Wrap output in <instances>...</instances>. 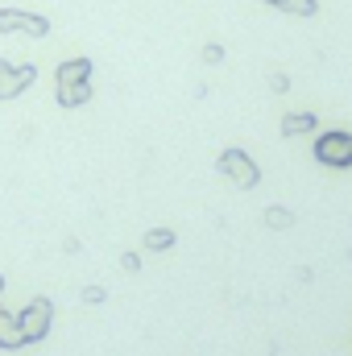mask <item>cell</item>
Returning <instances> with one entry per match:
<instances>
[{
    "mask_svg": "<svg viewBox=\"0 0 352 356\" xmlns=\"http://www.w3.org/2000/svg\"><path fill=\"white\" fill-rule=\"evenodd\" d=\"M216 170L228 178L237 191H253V186L262 182V170H257V162H253L245 149H237V145H232V149H224V154L216 158Z\"/></svg>",
    "mask_w": 352,
    "mask_h": 356,
    "instance_id": "cell-1",
    "label": "cell"
},
{
    "mask_svg": "<svg viewBox=\"0 0 352 356\" xmlns=\"http://www.w3.org/2000/svg\"><path fill=\"white\" fill-rule=\"evenodd\" d=\"M315 162L332 166V170H349L352 166V133L344 129H328L315 137Z\"/></svg>",
    "mask_w": 352,
    "mask_h": 356,
    "instance_id": "cell-2",
    "label": "cell"
},
{
    "mask_svg": "<svg viewBox=\"0 0 352 356\" xmlns=\"http://www.w3.org/2000/svg\"><path fill=\"white\" fill-rule=\"evenodd\" d=\"M50 323H54L50 298H33V302H25V307L17 311V327H21L25 344H42V340L50 336Z\"/></svg>",
    "mask_w": 352,
    "mask_h": 356,
    "instance_id": "cell-3",
    "label": "cell"
},
{
    "mask_svg": "<svg viewBox=\"0 0 352 356\" xmlns=\"http://www.w3.org/2000/svg\"><path fill=\"white\" fill-rule=\"evenodd\" d=\"M0 33H29V38H46L50 21L42 13H25V8H0Z\"/></svg>",
    "mask_w": 352,
    "mask_h": 356,
    "instance_id": "cell-4",
    "label": "cell"
},
{
    "mask_svg": "<svg viewBox=\"0 0 352 356\" xmlns=\"http://www.w3.org/2000/svg\"><path fill=\"white\" fill-rule=\"evenodd\" d=\"M33 79H38V67H33V63L13 67V63L0 58V99H17L21 91L33 88Z\"/></svg>",
    "mask_w": 352,
    "mask_h": 356,
    "instance_id": "cell-5",
    "label": "cell"
},
{
    "mask_svg": "<svg viewBox=\"0 0 352 356\" xmlns=\"http://www.w3.org/2000/svg\"><path fill=\"white\" fill-rule=\"evenodd\" d=\"M79 83H91V58H67V63H58L54 88H79Z\"/></svg>",
    "mask_w": 352,
    "mask_h": 356,
    "instance_id": "cell-6",
    "label": "cell"
},
{
    "mask_svg": "<svg viewBox=\"0 0 352 356\" xmlns=\"http://www.w3.org/2000/svg\"><path fill=\"white\" fill-rule=\"evenodd\" d=\"M0 348H4V353L25 348V336H21V327H17V315H8L4 307H0Z\"/></svg>",
    "mask_w": 352,
    "mask_h": 356,
    "instance_id": "cell-7",
    "label": "cell"
},
{
    "mask_svg": "<svg viewBox=\"0 0 352 356\" xmlns=\"http://www.w3.org/2000/svg\"><path fill=\"white\" fill-rule=\"evenodd\" d=\"M315 112H286L282 116V137H303V133H315Z\"/></svg>",
    "mask_w": 352,
    "mask_h": 356,
    "instance_id": "cell-8",
    "label": "cell"
},
{
    "mask_svg": "<svg viewBox=\"0 0 352 356\" xmlns=\"http://www.w3.org/2000/svg\"><path fill=\"white\" fill-rule=\"evenodd\" d=\"M54 99L63 108H83L91 99V83H79V88H54Z\"/></svg>",
    "mask_w": 352,
    "mask_h": 356,
    "instance_id": "cell-9",
    "label": "cell"
},
{
    "mask_svg": "<svg viewBox=\"0 0 352 356\" xmlns=\"http://www.w3.org/2000/svg\"><path fill=\"white\" fill-rule=\"evenodd\" d=\"M175 228H150L145 232V253H166V249H175Z\"/></svg>",
    "mask_w": 352,
    "mask_h": 356,
    "instance_id": "cell-10",
    "label": "cell"
},
{
    "mask_svg": "<svg viewBox=\"0 0 352 356\" xmlns=\"http://www.w3.org/2000/svg\"><path fill=\"white\" fill-rule=\"evenodd\" d=\"M265 228H273V232H286V228H294V211H290V207H282V203L265 207Z\"/></svg>",
    "mask_w": 352,
    "mask_h": 356,
    "instance_id": "cell-11",
    "label": "cell"
},
{
    "mask_svg": "<svg viewBox=\"0 0 352 356\" xmlns=\"http://www.w3.org/2000/svg\"><path fill=\"white\" fill-rule=\"evenodd\" d=\"M282 13H290V17H315V13H319V4H315V0H286V4H282Z\"/></svg>",
    "mask_w": 352,
    "mask_h": 356,
    "instance_id": "cell-12",
    "label": "cell"
},
{
    "mask_svg": "<svg viewBox=\"0 0 352 356\" xmlns=\"http://www.w3.org/2000/svg\"><path fill=\"white\" fill-rule=\"evenodd\" d=\"M199 58H203L207 67H220V63H224V46H220V42H207V46L199 50Z\"/></svg>",
    "mask_w": 352,
    "mask_h": 356,
    "instance_id": "cell-13",
    "label": "cell"
},
{
    "mask_svg": "<svg viewBox=\"0 0 352 356\" xmlns=\"http://www.w3.org/2000/svg\"><path fill=\"white\" fill-rule=\"evenodd\" d=\"M269 91H273V95H286V91H290V75L273 71V75H269Z\"/></svg>",
    "mask_w": 352,
    "mask_h": 356,
    "instance_id": "cell-14",
    "label": "cell"
},
{
    "mask_svg": "<svg viewBox=\"0 0 352 356\" xmlns=\"http://www.w3.org/2000/svg\"><path fill=\"white\" fill-rule=\"evenodd\" d=\"M104 298H108V290H104V286H83V302H88V307L104 302Z\"/></svg>",
    "mask_w": 352,
    "mask_h": 356,
    "instance_id": "cell-15",
    "label": "cell"
},
{
    "mask_svg": "<svg viewBox=\"0 0 352 356\" xmlns=\"http://www.w3.org/2000/svg\"><path fill=\"white\" fill-rule=\"evenodd\" d=\"M120 269H125V273H137V269H141V253H125V257H120Z\"/></svg>",
    "mask_w": 352,
    "mask_h": 356,
    "instance_id": "cell-16",
    "label": "cell"
},
{
    "mask_svg": "<svg viewBox=\"0 0 352 356\" xmlns=\"http://www.w3.org/2000/svg\"><path fill=\"white\" fill-rule=\"evenodd\" d=\"M262 4H269V8H282V4H286V0H262Z\"/></svg>",
    "mask_w": 352,
    "mask_h": 356,
    "instance_id": "cell-17",
    "label": "cell"
},
{
    "mask_svg": "<svg viewBox=\"0 0 352 356\" xmlns=\"http://www.w3.org/2000/svg\"><path fill=\"white\" fill-rule=\"evenodd\" d=\"M0 294H4V277H0Z\"/></svg>",
    "mask_w": 352,
    "mask_h": 356,
    "instance_id": "cell-18",
    "label": "cell"
}]
</instances>
